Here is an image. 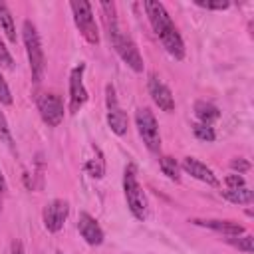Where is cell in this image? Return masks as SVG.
Returning a JSON list of instances; mask_svg holds the SVG:
<instances>
[{
  "label": "cell",
  "mask_w": 254,
  "mask_h": 254,
  "mask_svg": "<svg viewBox=\"0 0 254 254\" xmlns=\"http://www.w3.org/2000/svg\"><path fill=\"white\" fill-rule=\"evenodd\" d=\"M6 190V181H4V175H2V169H0V192Z\"/></svg>",
  "instance_id": "cell-29"
},
{
  "label": "cell",
  "mask_w": 254,
  "mask_h": 254,
  "mask_svg": "<svg viewBox=\"0 0 254 254\" xmlns=\"http://www.w3.org/2000/svg\"><path fill=\"white\" fill-rule=\"evenodd\" d=\"M83 71H85V65L79 64L69 73V111L71 113H77L87 101V89L83 85Z\"/></svg>",
  "instance_id": "cell-9"
},
{
  "label": "cell",
  "mask_w": 254,
  "mask_h": 254,
  "mask_svg": "<svg viewBox=\"0 0 254 254\" xmlns=\"http://www.w3.org/2000/svg\"><path fill=\"white\" fill-rule=\"evenodd\" d=\"M222 196L228 198L230 202H236V204H250L254 194L248 187H240V189H226L222 190Z\"/></svg>",
  "instance_id": "cell-16"
},
{
  "label": "cell",
  "mask_w": 254,
  "mask_h": 254,
  "mask_svg": "<svg viewBox=\"0 0 254 254\" xmlns=\"http://www.w3.org/2000/svg\"><path fill=\"white\" fill-rule=\"evenodd\" d=\"M0 26L6 34V38L10 42H16V26H14V18L10 14V10L6 8V4L0 2Z\"/></svg>",
  "instance_id": "cell-17"
},
{
  "label": "cell",
  "mask_w": 254,
  "mask_h": 254,
  "mask_svg": "<svg viewBox=\"0 0 254 254\" xmlns=\"http://www.w3.org/2000/svg\"><path fill=\"white\" fill-rule=\"evenodd\" d=\"M12 69L14 67V62H12V56H10V52H8V48L0 42V69Z\"/></svg>",
  "instance_id": "cell-23"
},
{
  "label": "cell",
  "mask_w": 254,
  "mask_h": 254,
  "mask_svg": "<svg viewBox=\"0 0 254 254\" xmlns=\"http://www.w3.org/2000/svg\"><path fill=\"white\" fill-rule=\"evenodd\" d=\"M194 224L198 226H204V228H210V230H216V232H222L226 236H238V234H244V226H240L238 222H232V220H192Z\"/></svg>",
  "instance_id": "cell-14"
},
{
  "label": "cell",
  "mask_w": 254,
  "mask_h": 254,
  "mask_svg": "<svg viewBox=\"0 0 254 254\" xmlns=\"http://www.w3.org/2000/svg\"><path fill=\"white\" fill-rule=\"evenodd\" d=\"M230 165H232V169H236V171H238V175L250 169V165H248V161H244V159H234V161H232Z\"/></svg>",
  "instance_id": "cell-27"
},
{
  "label": "cell",
  "mask_w": 254,
  "mask_h": 254,
  "mask_svg": "<svg viewBox=\"0 0 254 254\" xmlns=\"http://www.w3.org/2000/svg\"><path fill=\"white\" fill-rule=\"evenodd\" d=\"M149 93H151L153 101H155L163 111L171 113V111L175 109V99H173L171 89H169L155 73H151V77H149Z\"/></svg>",
  "instance_id": "cell-11"
},
{
  "label": "cell",
  "mask_w": 254,
  "mask_h": 254,
  "mask_svg": "<svg viewBox=\"0 0 254 254\" xmlns=\"http://www.w3.org/2000/svg\"><path fill=\"white\" fill-rule=\"evenodd\" d=\"M194 4L206 10H226L230 6L228 0H194Z\"/></svg>",
  "instance_id": "cell-22"
},
{
  "label": "cell",
  "mask_w": 254,
  "mask_h": 254,
  "mask_svg": "<svg viewBox=\"0 0 254 254\" xmlns=\"http://www.w3.org/2000/svg\"><path fill=\"white\" fill-rule=\"evenodd\" d=\"M0 139H4L8 145L12 143V135H10V129H8V123H6V117L2 111H0Z\"/></svg>",
  "instance_id": "cell-25"
},
{
  "label": "cell",
  "mask_w": 254,
  "mask_h": 254,
  "mask_svg": "<svg viewBox=\"0 0 254 254\" xmlns=\"http://www.w3.org/2000/svg\"><path fill=\"white\" fill-rule=\"evenodd\" d=\"M123 190H125V198H127V206L131 210V214L139 220L147 218V196L137 181V171L135 165H127L125 173H123Z\"/></svg>",
  "instance_id": "cell-3"
},
{
  "label": "cell",
  "mask_w": 254,
  "mask_h": 254,
  "mask_svg": "<svg viewBox=\"0 0 254 254\" xmlns=\"http://www.w3.org/2000/svg\"><path fill=\"white\" fill-rule=\"evenodd\" d=\"M58 254H62V252H58Z\"/></svg>",
  "instance_id": "cell-30"
},
{
  "label": "cell",
  "mask_w": 254,
  "mask_h": 254,
  "mask_svg": "<svg viewBox=\"0 0 254 254\" xmlns=\"http://www.w3.org/2000/svg\"><path fill=\"white\" fill-rule=\"evenodd\" d=\"M77 230H79L81 238H83L87 244H91V246H97V244L103 242V230H101V226H99L97 220H95L91 214H87V212H81V214H79V218H77Z\"/></svg>",
  "instance_id": "cell-12"
},
{
  "label": "cell",
  "mask_w": 254,
  "mask_h": 254,
  "mask_svg": "<svg viewBox=\"0 0 254 254\" xmlns=\"http://www.w3.org/2000/svg\"><path fill=\"white\" fill-rule=\"evenodd\" d=\"M159 165H161V171L169 177V179H173V181H179V165H177V161L173 159V157H161L159 159Z\"/></svg>",
  "instance_id": "cell-19"
},
{
  "label": "cell",
  "mask_w": 254,
  "mask_h": 254,
  "mask_svg": "<svg viewBox=\"0 0 254 254\" xmlns=\"http://www.w3.org/2000/svg\"><path fill=\"white\" fill-rule=\"evenodd\" d=\"M232 246H236L238 250L246 252V254H252L254 250V244H252V236L250 234H238V236H230L228 238Z\"/></svg>",
  "instance_id": "cell-20"
},
{
  "label": "cell",
  "mask_w": 254,
  "mask_h": 254,
  "mask_svg": "<svg viewBox=\"0 0 254 254\" xmlns=\"http://www.w3.org/2000/svg\"><path fill=\"white\" fill-rule=\"evenodd\" d=\"M194 113H196V117L200 119L202 125H210L212 121H216L220 117V111L208 101H196L194 103Z\"/></svg>",
  "instance_id": "cell-15"
},
{
  "label": "cell",
  "mask_w": 254,
  "mask_h": 254,
  "mask_svg": "<svg viewBox=\"0 0 254 254\" xmlns=\"http://www.w3.org/2000/svg\"><path fill=\"white\" fill-rule=\"evenodd\" d=\"M145 12H147V18L155 30V34L159 36L163 48L175 58V60H183L185 58V44H183V38L179 34V30L175 28L171 16L167 14L165 6L161 2H153V0H147L145 4Z\"/></svg>",
  "instance_id": "cell-1"
},
{
  "label": "cell",
  "mask_w": 254,
  "mask_h": 254,
  "mask_svg": "<svg viewBox=\"0 0 254 254\" xmlns=\"http://www.w3.org/2000/svg\"><path fill=\"white\" fill-rule=\"evenodd\" d=\"M85 169H87V173L93 179H101L103 177V173H105V161H103V157H101L99 151H97V159H89L85 163Z\"/></svg>",
  "instance_id": "cell-18"
},
{
  "label": "cell",
  "mask_w": 254,
  "mask_h": 254,
  "mask_svg": "<svg viewBox=\"0 0 254 254\" xmlns=\"http://www.w3.org/2000/svg\"><path fill=\"white\" fill-rule=\"evenodd\" d=\"M69 6H71L73 20H75V26L79 28L81 36L89 44H97L99 42V32H97V24H95V18H93L91 4L85 2V0H75Z\"/></svg>",
  "instance_id": "cell-5"
},
{
  "label": "cell",
  "mask_w": 254,
  "mask_h": 254,
  "mask_svg": "<svg viewBox=\"0 0 254 254\" xmlns=\"http://www.w3.org/2000/svg\"><path fill=\"white\" fill-rule=\"evenodd\" d=\"M224 183H226L228 189H240V187H246V185H244V179H242L240 175H228V177L224 179Z\"/></svg>",
  "instance_id": "cell-26"
},
{
  "label": "cell",
  "mask_w": 254,
  "mask_h": 254,
  "mask_svg": "<svg viewBox=\"0 0 254 254\" xmlns=\"http://www.w3.org/2000/svg\"><path fill=\"white\" fill-rule=\"evenodd\" d=\"M0 103L2 105H10L12 103V95H10V89H8L6 79L2 77V71H0Z\"/></svg>",
  "instance_id": "cell-24"
},
{
  "label": "cell",
  "mask_w": 254,
  "mask_h": 254,
  "mask_svg": "<svg viewBox=\"0 0 254 254\" xmlns=\"http://www.w3.org/2000/svg\"><path fill=\"white\" fill-rule=\"evenodd\" d=\"M105 101H107V123H109V127H111V131H113L115 135H125L129 121H127L125 111H123V109L119 107V103H117L113 85H107V89H105Z\"/></svg>",
  "instance_id": "cell-7"
},
{
  "label": "cell",
  "mask_w": 254,
  "mask_h": 254,
  "mask_svg": "<svg viewBox=\"0 0 254 254\" xmlns=\"http://www.w3.org/2000/svg\"><path fill=\"white\" fill-rule=\"evenodd\" d=\"M135 123H137L139 135H141L143 143L147 145V149L157 153L161 149V133H159V123H157L155 115L151 113V109H147V107L137 109Z\"/></svg>",
  "instance_id": "cell-6"
},
{
  "label": "cell",
  "mask_w": 254,
  "mask_h": 254,
  "mask_svg": "<svg viewBox=\"0 0 254 254\" xmlns=\"http://www.w3.org/2000/svg\"><path fill=\"white\" fill-rule=\"evenodd\" d=\"M183 169H185L190 177H194V179H198V181H202V183H206V185H212V187L218 185V179L214 177V173H212L204 163H200V161L194 159V157H185Z\"/></svg>",
  "instance_id": "cell-13"
},
{
  "label": "cell",
  "mask_w": 254,
  "mask_h": 254,
  "mask_svg": "<svg viewBox=\"0 0 254 254\" xmlns=\"http://www.w3.org/2000/svg\"><path fill=\"white\" fill-rule=\"evenodd\" d=\"M192 133H194V137H196V139H200V141H206V143L214 141V131H212V127H210V125L194 123V125H192Z\"/></svg>",
  "instance_id": "cell-21"
},
{
  "label": "cell",
  "mask_w": 254,
  "mask_h": 254,
  "mask_svg": "<svg viewBox=\"0 0 254 254\" xmlns=\"http://www.w3.org/2000/svg\"><path fill=\"white\" fill-rule=\"evenodd\" d=\"M22 38H24V46H26V54H28V62H30V69H32V77H34L36 83H40L42 77H44L46 64H44V52H42V44H40L36 26H34L30 20L24 22Z\"/></svg>",
  "instance_id": "cell-4"
},
{
  "label": "cell",
  "mask_w": 254,
  "mask_h": 254,
  "mask_svg": "<svg viewBox=\"0 0 254 254\" xmlns=\"http://www.w3.org/2000/svg\"><path fill=\"white\" fill-rule=\"evenodd\" d=\"M69 214V204L67 200H62V198H54L52 202L46 204L44 208V226L50 230V232H58L62 230L65 218Z\"/></svg>",
  "instance_id": "cell-10"
},
{
  "label": "cell",
  "mask_w": 254,
  "mask_h": 254,
  "mask_svg": "<svg viewBox=\"0 0 254 254\" xmlns=\"http://www.w3.org/2000/svg\"><path fill=\"white\" fill-rule=\"evenodd\" d=\"M101 12H103V20H105V28L109 34V40L115 48V52L119 54V58L133 69V71H143V58L135 46V42L123 34L117 26V18H115V4L113 2H101Z\"/></svg>",
  "instance_id": "cell-2"
},
{
  "label": "cell",
  "mask_w": 254,
  "mask_h": 254,
  "mask_svg": "<svg viewBox=\"0 0 254 254\" xmlns=\"http://www.w3.org/2000/svg\"><path fill=\"white\" fill-rule=\"evenodd\" d=\"M38 109L50 127H58L64 119V103L56 93H42L38 97Z\"/></svg>",
  "instance_id": "cell-8"
},
{
  "label": "cell",
  "mask_w": 254,
  "mask_h": 254,
  "mask_svg": "<svg viewBox=\"0 0 254 254\" xmlns=\"http://www.w3.org/2000/svg\"><path fill=\"white\" fill-rule=\"evenodd\" d=\"M12 254H26V252H24L22 242H18V240H14V242H12Z\"/></svg>",
  "instance_id": "cell-28"
}]
</instances>
